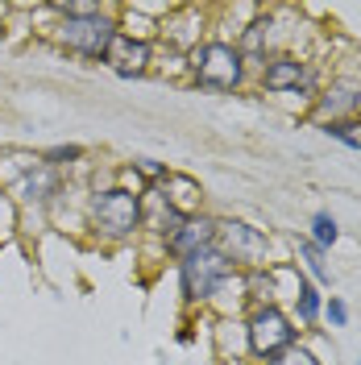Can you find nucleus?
<instances>
[{"instance_id":"obj_11","label":"nucleus","mask_w":361,"mask_h":365,"mask_svg":"<svg viewBox=\"0 0 361 365\" xmlns=\"http://www.w3.org/2000/svg\"><path fill=\"white\" fill-rule=\"evenodd\" d=\"M154 195H158L162 204L179 216V220L200 216V212H203V182L191 179V175H179V170H166V179L154 187Z\"/></svg>"},{"instance_id":"obj_17","label":"nucleus","mask_w":361,"mask_h":365,"mask_svg":"<svg viewBox=\"0 0 361 365\" xmlns=\"http://www.w3.org/2000/svg\"><path fill=\"white\" fill-rule=\"evenodd\" d=\"M324 133L337 137L340 145H349V150H361V116H349V120H332V125H324Z\"/></svg>"},{"instance_id":"obj_20","label":"nucleus","mask_w":361,"mask_h":365,"mask_svg":"<svg viewBox=\"0 0 361 365\" xmlns=\"http://www.w3.org/2000/svg\"><path fill=\"white\" fill-rule=\"evenodd\" d=\"M357 365H361V361H357Z\"/></svg>"},{"instance_id":"obj_6","label":"nucleus","mask_w":361,"mask_h":365,"mask_svg":"<svg viewBox=\"0 0 361 365\" xmlns=\"http://www.w3.org/2000/svg\"><path fill=\"white\" fill-rule=\"evenodd\" d=\"M175 266H179V295L187 307H208L216 299V291L225 287V278L233 274V266L216 250L191 253V257H183Z\"/></svg>"},{"instance_id":"obj_10","label":"nucleus","mask_w":361,"mask_h":365,"mask_svg":"<svg viewBox=\"0 0 361 365\" xmlns=\"http://www.w3.org/2000/svg\"><path fill=\"white\" fill-rule=\"evenodd\" d=\"M212 245H216V216L200 212V216L179 220V228L162 241V253H166V257H175V262H183V257L203 253V250H212Z\"/></svg>"},{"instance_id":"obj_13","label":"nucleus","mask_w":361,"mask_h":365,"mask_svg":"<svg viewBox=\"0 0 361 365\" xmlns=\"http://www.w3.org/2000/svg\"><path fill=\"white\" fill-rule=\"evenodd\" d=\"M295 319L299 324H316L324 316V299H320V287L307 278V274H299V287H295Z\"/></svg>"},{"instance_id":"obj_1","label":"nucleus","mask_w":361,"mask_h":365,"mask_svg":"<svg viewBox=\"0 0 361 365\" xmlns=\"http://www.w3.org/2000/svg\"><path fill=\"white\" fill-rule=\"evenodd\" d=\"M88 228L96 241L104 245H125L141 237V216H146V191H133L125 182H108V187H96L83 204Z\"/></svg>"},{"instance_id":"obj_14","label":"nucleus","mask_w":361,"mask_h":365,"mask_svg":"<svg viewBox=\"0 0 361 365\" xmlns=\"http://www.w3.org/2000/svg\"><path fill=\"white\" fill-rule=\"evenodd\" d=\"M295 250H299V262H303L307 274H312V282H324V287L332 282V270H328V262H324V250H316L307 237H299V241H295Z\"/></svg>"},{"instance_id":"obj_12","label":"nucleus","mask_w":361,"mask_h":365,"mask_svg":"<svg viewBox=\"0 0 361 365\" xmlns=\"http://www.w3.org/2000/svg\"><path fill=\"white\" fill-rule=\"evenodd\" d=\"M316 113L324 116V125H332V120H349V116H361V83H349V79L332 83V88L316 100Z\"/></svg>"},{"instance_id":"obj_5","label":"nucleus","mask_w":361,"mask_h":365,"mask_svg":"<svg viewBox=\"0 0 361 365\" xmlns=\"http://www.w3.org/2000/svg\"><path fill=\"white\" fill-rule=\"evenodd\" d=\"M245 341L253 361H270L295 344V319L278 303H258L245 316Z\"/></svg>"},{"instance_id":"obj_15","label":"nucleus","mask_w":361,"mask_h":365,"mask_svg":"<svg viewBox=\"0 0 361 365\" xmlns=\"http://www.w3.org/2000/svg\"><path fill=\"white\" fill-rule=\"evenodd\" d=\"M307 241H312L316 250H324V253L332 250V245L340 241L337 216H332V212H316V216H312V237H307Z\"/></svg>"},{"instance_id":"obj_9","label":"nucleus","mask_w":361,"mask_h":365,"mask_svg":"<svg viewBox=\"0 0 361 365\" xmlns=\"http://www.w3.org/2000/svg\"><path fill=\"white\" fill-rule=\"evenodd\" d=\"M100 63L113 71V75H121V79H141V75L154 71V46L137 42V38H125V34L116 29V38L108 42V50H104Z\"/></svg>"},{"instance_id":"obj_3","label":"nucleus","mask_w":361,"mask_h":365,"mask_svg":"<svg viewBox=\"0 0 361 365\" xmlns=\"http://www.w3.org/2000/svg\"><path fill=\"white\" fill-rule=\"evenodd\" d=\"M50 38L63 46L75 58H88V63H100L108 42L116 38V9H100V13H83V17H59L50 25Z\"/></svg>"},{"instance_id":"obj_4","label":"nucleus","mask_w":361,"mask_h":365,"mask_svg":"<svg viewBox=\"0 0 361 365\" xmlns=\"http://www.w3.org/2000/svg\"><path fill=\"white\" fill-rule=\"evenodd\" d=\"M212 250L237 274H253L270 266V237H266V228L249 225V220H216V245Z\"/></svg>"},{"instance_id":"obj_8","label":"nucleus","mask_w":361,"mask_h":365,"mask_svg":"<svg viewBox=\"0 0 361 365\" xmlns=\"http://www.w3.org/2000/svg\"><path fill=\"white\" fill-rule=\"evenodd\" d=\"M4 195H13V204H21V207H54L59 195H63V170H50L38 158Z\"/></svg>"},{"instance_id":"obj_16","label":"nucleus","mask_w":361,"mask_h":365,"mask_svg":"<svg viewBox=\"0 0 361 365\" xmlns=\"http://www.w3.org/2000/svg\"><path fill=\"white\" fill-rule=\"evenodd\" d=\"M38 158H42V166H50V170H67V166H75V162L88 158V150L71 141V145H46Z\"/></svg>"},{"instance_id":"obj_19","label":"nucleus","mask_w":361,"mask_h":365,"mask_svg":"<svg viewBox=\"0 0 361 365\" xmlns=\"http://www.w3.org/2000/svg\"><path fill=\"white\" fill-rule=\"evenodd\" d=\"M324 319H328L332 328H345V324H349V307H345V303H340V299L332 295L328 303H324Z\"/></svg>"},{"instance_id":"obj_7","label":"nucleus","mask_w":361,"mask_h":365,"mask_svg":"<svg viewBox=\"0 0 361 365\" xmlns=\"http://www.w3.org/2000/svg\"><path fill=\"white\" fill-rule=\"evenodd\" d=\"M262 88L274 91V96H307V91L316 88V71L312 63H303V58H295V54H270L266 63H262Z\"/></svg>"},{"instance_id":"obj_2","label":"nucleus","mask_w":361,"mask_h":365,"mask_svg":"<svg viewBox=\"0 0 361 365\" xmlns=\"http://www.w3.org/2000/svg\"><path fill=\"white\" fill-rule=\"evenodd\" d=\"M187 79L208 91H237V88H245L249 63L241 58L237 42L203 38L195 50H187Z\"/></svg>"},{"instance_id":"obj_18","label":"nucleus","mask_w":361,"mask_h":365,"mask_svg":"<svg viewBox=\"0 0 361 365\" xmlns=\"http://www.w3.org/2000/svg\"><path fill=\"white\" fill-rule=\"evenodd\" d=\"M262 365H324L312 353V349H303V344H291L287 353H278V357H270V361H262Z\"/></svg>"}]
</instances>
